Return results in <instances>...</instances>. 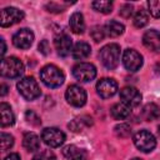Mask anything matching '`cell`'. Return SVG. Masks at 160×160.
I'll return each instance as SVG.
<instances>
[{"instance_id":"obj_1","label":"cell","mask_w":160,"mask_h":160,"mask_svg":"<svg viewBox=\"0 0 160 160\" xmlns=\"http://www.w3.org/2000/svg\"><path fill=\"white\" fill-rule=\"evenodd\" d=\"M40 79L48 88L54 89V88H59L64 84L65 75L56 65L49 64V65H45L40 70Z\"/></svg>"},{"instance_id":"obj_8","label":"cell","mask_w":160,"mask_h":160,"mask_svg":"<svg viewBox=\"0 0 160 160\" xmlns=\"http://www.w3.org/2000/svg\"><path fill=\"white\" fill-rule=\"evenodd\" d=\"M65 99L72 106H84L86 102V91L79 85H70L65 91Z\"/></svg>"},{"instance_id":"obj_19","label":"cell","mask_w":160,"mask_h":160,"mask_svg":"<svg viewBox=\"0 0 160 160\" xmlns=\"http://www.w3.org/2000/svg\"><path fill=\"white\" fill-rule=\"evenodd\" d=\"M0 116H1V126L2 128H6V126H10L15 122V118H14V114H12V110L10 108L9 104L6 102H1L0 104Z\"/></svg>"},{"instance_id":"obj_37","label":"cell","mask_w":160,"mask_h":160,"mask_svg":"<svg viewBox=\"0 0 160 160\" xmlns=\"http://www.w3.org/2000/svg\"><path fill=\"white\" fill-rule=\"evenodd\" d=\"M1 45H2V50H1V56H4L5 51H6V45H5V41L4 39H1Z\"/></svg>"},{"instance_id":"obj_40","label":"cell","mask_w":160,"mask_h":160,"mask_svg":"<svg viewBox=\"0 0 160 160\" xmlns=\"http://www.w3.org/2000/svg\"><path fill=\"white\" fill-rule=\"evenodd\" d=\"M131 160H141V159H139V158H134V159H131Z\"/></svg>"},{"instance_id":"obj_4","label":"cell","mask_w":160,"mask_h":160,"mask_svg":"<svg viewBox=\"0 0 160 160\" xmlns=\"http://www.w3.org/2000/svg\"><path fill=\"white\" fill-rule=\"evenodd\" d=\"M20 95L26 100H35L40 96V88L38 81L32 76H25L20 79L16 84Z\"/></svg>"},{"instance_id":"obj_13","label":"cell","mask_w":160,"mask_h":160,"mask_svg":"<svg viewBox=\"0 0 160 160\" xmlns=\"http://www.w3.org/2000/svg\"><path fill=\"white\" fill-rule=\"evenodd\" d=\"M120 99L122 100V102L132 108V106H138L141 102V94L134 86H125L120 90Z\"/></svg>"},{"instance_id":"obj_5","label":"cell","mask_w":160,"mask_h":160,"mask_svg":"<svg viewBox=\"0 0 160 160\" xmlns=\"http://www.w3.org/2000/svg\"><path fill=\"white\" fill-rule=\"evenodd\" d=\"M134 144L135 146L142 152H150L156 146L155 136L148 130H140L134 135Z\"/></svg>"},{"instance_id":"obj_21","label":"cell","mask_w":160,"mask_h":160,"mask_svg":"<svg viewBox=\"0 0 160 160\" xmlns=\"http://www.w3.org/2000/svg\"><path fill=\"white\" fill-rule=\"evenodd\" d=\"M22 146L28 151H36L40 149V139L34 132H25L22 138Z\"/></svg>"},{"instance_id":"obj_35","label":"cell","mask_w":160,"mask_h":160,"mask_svg":"<svg viewBox=\"0 0 160 160\" xmlns=\"http://www.w3.org/2000/svg\"><path fill=\"white\" fill-rule=\"evenodd\" d=\"M4 160H21V159H20L19 154H16V152H11V154H9Z\"/></svg>"},{"instance_id":"obj_6","label":"cell","mask_w":160,"mask_h":160,"mask_svg":"<svg viewBox=\"0 0 160 160\" xmlns=\"http://www.w3.org/2000/svg\"><path fill=\"white\" fill-rule=\"evenodd\" d=\"M72 75L76 80L88 82L96 76V68L90 62H79L72 68Z\"/></svg>"},{"instance_id":"obj_12","label":"cell","mask_w":160,"mask_h":160,"mask_svg":"<svg viewBox=\"0 0 160 160\" xmlns=\"http://www.w3.org/2000/svg\"><path fill=\"white\" fill-rule=\"evenodd\" d=\"M32 41L34 32L28 28L18 30L12 36V44L19 49H29L32 45Z\"/></svg>"},{"instance_id":"obj_24","label":"cell","mask_w":160,"mask_h":160,"mask_svg":"<svg viewBox=\"0 0 160 160\" xmlns=\"http://www.w3.org/2000/svg\"><path fill=\"white\" fill-rule=\"evenodd\" d=\"M92 124L91 121V118L90 116H86V115H82L80 118H76L74 119L71 122H69V128L72 130V131H82L85 128L90 126Z\"/></svg>"},{"instance_id":"obj_36","label":"cell","mask_w":160,"mask_h":160,"mask_svg":"<svg viewBox=\"0 0 160 160\" xmlns=\"http://www.w3.org/2000/svg\"><path fill=\"white\" fill-rule=\"evenodd\" d=\"M6 92H8V86L5 85V84H1V96H4V95H6Z\"/></svg>"},{"instance_id":"obj_26","label":"cell","mask_w":160,"mask_h":160,"mask_svg":"<svg viewBox=\"0 0 160 160\" xmlns=\"http://www.w3.org/2000/svg\"><path fill=\"white\" fill-rule=\"evenodd\" d=\"M91 6L102 14H109L112 10V2L111 1H105V0H98V1H92Z\"/></svg>"},{"instance_id":"obj_14","label":"cell","mask_w":160,"mask_h":160,"mask_svg":"<svg viewBox=\"0 0 160 160\" xmlns=\"http://www.w3.org/2000/svg\"><path fill=\"white\" fill-rule=\"evenodd\" d=\"M54 45H55V49H56V52L59 56H68L70 54V51H72V41H71V38L66 34H62V35H59L55 38L54 40Z\"/></svg>"},{"instance_id":"obj_17","label":"cell","mask_w":160,"mask_h":160,"mask_svg":"<svg viewBox=\"0 0 160 160\" xmlns=\"http://www.w3.org/2000/svg\"><path fill=\"white\" fill-rule=\"evenodd\" d=\"M62 154L69 160H88L86 152L75 145H68L62 149Z\"/></svg>"},{"instance_id":"obj_33","label":"cell","mask_w":160,"mask_h":160,"mask_svg":"<svg viewBox=\"0 0 160 160\" xmlns=\"http://www.w3.org/2000/svg\"><path fill=\"white\" fill-rule=\"evenodd\" d=\"M25 116H26L28 121L31 122V124H34V125H40V124H41V121H40V119L38 118V115H36L35 112H32V111H26Z\"/></svg>"},{"instance_id":"obj_9","label":"cell","mask_w":160,"mask_h":160,"mask_svg":"<svg viewBox=\"0 0 160 160\" xmlns=\"http://www.w3.org/2000/svg\"><path fill=\"white\" fill-rule=\"evenodd\" d=\"M41 139L50 148H58L64 144L65 134L58 128H45L41 132Z\"/></svg>"},{"instance_id":"obj_30","label":"cell","mask_w":160,"mask_h":160,"mask_svg":"<svg viewBox=\"0 0 160 160\" xmlns=\"http://www.w3.org/2000/svg\"><path fill=\"white\" fill-rule=\"evenodd\" d=\"M90 35H91V38L96 42H99V41H101L105 38L106 34H105V30H104L102 26H94L92 30H91V32H90Z\"/></svg>"},{"instance_id":"obj_20","label":"cell","mask_w":160,"mask_h":160,"mask_svg":"<svg viewBox=\"0 0 160 160\" xmlns=\"http://www.w3.org/2000/svg\"><path fill=\"white\" fill-rule=\"evenodd\" d=\"M91 54V48L85 41H79L72 48V58L76 60H84Z\"/></svg>"},{"instance_id":"obj_23","label":"cell","mask_w":160,"mask_h":160,"mask_svg":"<svg viewBox=\"0 0 160 160\" xmlns=\"http://www.w3.org/2000/svg\"><path fill=\"white\" fill-rule=\"evenodd\" d=\"M104 30H105V34L106 35H109L111 38H116V36H120L124 32L125 26L121 22L116 21V20H110V21H108L105 24Z\"/></svg>"},{"instance_id":"obj_7","label":"cell","mask_w":160,"mask_h":160,"mask_svg":"<svg viewBox=\"0 0 160 160\" xmlns=\"http://www.w3.org/2000/svg\"><path fill=\"white\" fill-rule=\"evenodd\" d=\"M22 19H24V12L14 6L4 8L0 12V25L2 28H8L16 22H20Z\"/></svg>"},{"instance_id":"obj_38","label":"cell","mask_w":160,"mask_h":160,"mask_svg":"<svg viewBox=\"0 0 160 160\" xmlns=\"http://www.w3.org/2000/svg\"><path fill=\"white\" fill-rule=\"evenodd\" d=\"M155 70H156V72L160 75V62H158V64H156V66H155Z\"/></svg>"},{"instance_id":"obj_39","label":"cell","mask_w":160,"mask_h":160,"mask_svg":"<svg viewBox=\"0 0 160 160\" xmlns=\"http://www.w3.org/2000/svg\"><path fill=\"white\" fill-rule=\"evenodd\" d=\"M158 134H159V136H160V126H159V129H158Z\"/></svg>"},{"instance_id":"obj_29","label":"cell","mask_w":160,"mask_h":160,"mask_svg":"<svg viewBox=\"0 0 160 160\" xmlns=\"http://www.w3.org/2000/svg\"><path fill=\"white\" fill-rule=\"evenodd\" d=\"M115 134L119 138H128L131 134V129L126 124H119L115 126Z\"/></svg>"},{"instance_id":"obj_27","label":"cell","mask_w":160,"mask_h":160,"mask_svg":"<svg viewBox=\"0 0 160 160\" xmlns=\"http://www.w3.org/2000/svg\"><path fill=\"white\" fill-rule=\"evenodd\" d=\"M0 141H1V150L2 151L9 150L14 145V138L10 134H6V132H1Z\"/></svg>"},{"instance_id":"obj_31","label":"cell","mask_w":160,"mask_h":160,"mask_svg":"<svg viewBox=\"0 0 160 160\" xmlns=\"http://www.w3.org/2000/svg\"><path fill=\"white\" fill-rule=\"evenodd\" d=\"M32 160H56V158H55V155H54L52 151H50V150H42V151L38 152L32 158Z\"/></svg>"},{"instance_id":"obj_2","label":"cell","mask_w":160,"mask_h":160,"mask_svg":"<svg viewBox=\"0 0 160 160\" xmlns=\"http://www.w3.org/2000/svg\"><path fill=\"white\" fill-rule=\"evenodd\" d=\"M100 60L102 62V65L109 69L112 70L119 65V60H120V46L118 44H108L105 45L101 50H100Z\"/></svg>"},{"instance_id":"obj_18","label":"cell","mask_w":160,"mask_h":160,"mask_svg":"<svg viewBox=\"0 0 160 160\" xmlns=\"http://www.w3.org/2000/svg\"><path fill=\"white\" fill-rule=\"evenodd\" d=\"M110 112H111V116H112L114 119H116V120H122V119H126V118L130 115L131 108H130L128 104H125V102L121 101V102L114 104L112 108H111V110H110Z\"/></svg>"},{"instance_id":"obj_10","label":"cell","mask_w":160,"mask_h":160,"mask_svg":"<svg viewBox=\"0 0 160 160\" xmlns=\"http://www.w3.org/2000/svg\"><path fill=\"white\" fill-rule=\"evenodd\" d=\"M122 64L126 70L135 72L142 66V56L134 49H126L122 54Z\"/></svg>"},{"instance_id":"obj_25","label":"cell","mask_w":160,"mask_h":160,"mask_svg":"<svg viewBox=\"0 0 160 160\" xmlns=\"http://www.w3.org/2000/svg\"><path fill=\"white\" fill-rule=\"evenodd\" d=\"M134 25L136 28H144L148 22H149V14L146 10L140 9L136 11V14L134 15Z\"/></svg>"},{"instance_id":"obj_15","label":"cell","mask_w":160,"mask_h":160,"mask_svg":"<svg viewBox=\"0 0 160 160\" xmlns=\"http://www.w3.org/2000/svg\"><path fill=\"white\" fill-rule=\"evenodd\" d=\"M142 42L148 49L152 51L160 50V32L154 29L148 30L142 36Z\"/></svg>"},{"instance_id":"obj_22","label":"cell","mask_w":160,"mask_h":160,"mask_svg":"<svg viewBox=\"0 0 160 160\" xmlns=\"http://www.w3.org/2000/svg\"><path fill=\"white\" fill-rule=\"evenodd\" d=\"M141 115H142V118H144L146 121L156 120V119L160 118V106L156 105L155 102H149V104H146V105L142 108Z\"/></svg>"},{"instance_id":"obj_34","label":"cell","mask_w":160,"mask_h":160,"mask_svg":"<svg viewBox=\"0 0 160 160\" xmlns=\"http://www.w3.org/2000/svg\"><path fill=\"white\" fill-rule=\"evenodd\" d=\"M39 50H40V52H42L44 55H48V54H49L50 46H49L48 40H42V41L39 44Z\"/></svg>"},{"instance_id":"obj_28","label":"cell","mask_w":160,"mask_h":160,"mask_svg":"<svg viewBox=\"0 0 160 160\" xmlns=\"http://www.w3.org/2000/svg\"><path fill=\"white\" fill-rule=\"evenodd\" d=\"M149 12L154 18H160V0H149L148 1Z\"/></svg>"},{"instance_id":"obj_32","label":"cell","mask_w":160,"mask_h":160,"mask_svg":"<svg viewBox=\"0 0 160 160\" xmlns=\"http://www.w3.org/2000/svg\"><path fill=\"white\" fill-rule=\"evenodd\" d=\"M119 14H120L122 18H126V19L130 18L131 14H132V5H131V4H124V5L120 8Z\"/></svg>"},{"instance_id":"obj_16","label":"cell","mask_w":160,"mask_h":160,"mask_svg":"<svg viewBox=\"0 0 160 160\" xmlns=\"http://www.w3.org/2000/svg\"><path fill=\"white\" fill-rule=\"evenodd\" d=\"M69 25L74 34H82L85 30V21H84L82 14L79 11L72 12L69 20Z\"/></svg>"},{"instance_id":"obj_3","label":"cell","mask_w":160,"mask_h":160,"mask_svg":"<svg viewBox=\"0 0 160 160\" xmlns=\"http://www.w3.org/2000/svg\"><path fill=\"white\" fill-rule=\"evenodd\" d=\"M0 72L4 78H8V79L19 78L24 72V64L20 61V59H18L15 56L4 58L1 60Z\"/></svg>"},{"instance_id":"obj_11","label":"cell","mask_w":160,"mask_h":160,"mask_svg":"<svg viewBox=\"0 0 160 160\" xmlns=\"http://www.w3.org/2000/svg\"><path fill=\"white\" fill-rule=\"evenodd\" d=\"M118 91V82L110 78H102L96 84V92L102 99H109L114 96Z\"/></svg>"}]
</instances>
